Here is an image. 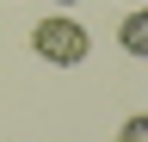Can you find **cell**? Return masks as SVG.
I'll return each mask as SVG.
<instances>
[{"mask_svg":"<svg viewBox=\"0 0 148 142\" xmlns=\"http://www.w3.org/2000/svg\"><path fill=\"white\" fill-rule=\"evenodd\" d=\"M31 49H37L49 68H80V62H86V49H92V37H86V25H80V19L49 12V19H37V25H31Z\"/></svg>","mask_w":148,"mask_h":142,"instance_id":"6da1fadb","label":"cell"},{"mask_svg":"<svg viewBox=\"0 0 148 142\" xmlns=\"http://www.w3.org/2000/svg\"><path fill=\"white\" fill-rule=\"evenodd\" d=\"M117 43L130 49V56H148V12H130V19L117 25Z\"/></svg>","mask_w":148,"mask_h":142,"instance_id":"7a4b0ae2","label":"cell"},{"mask_svg":"<svg viewBox=\"0 0 148 142\" xmlns=\"http://www.w3.org/2000/svg\"><path fill=\"white\" fill-rule=\"evenodd\" d=\"M117 142H148V111H136V117H123V130H117Z\"/></svg>","mask_w":148,"mask_h":142,"instance_id":"3957f363","label":"cell"},{"mask_svg":"<svg viewBox=\"0 0 148 142\" xmlns=\"http://www.w3.org/2000/svg\"><path fill=\"white\" fill-rule=\"evenodd\" d=\"M56 6H74V0H56Z\"/></svg>","mask_w":148,"mask_h":142,"instance_id":"277c9868","label":"cell"}]
</instances>
